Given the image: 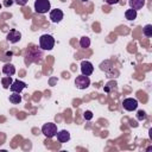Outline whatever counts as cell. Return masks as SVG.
I'll list each match as a JSON object with an SVG mask.
<instances>
[{"instance_id": "obj_5", "label": "cell", "mask_w": 152, "mask_h": 152, "mask_svg": "<svg viewBox=\"0 0 152 152\" xmlns=\"http://www.w3.org/2000/svg\"><path fill=\"white\" fill-rule=\"evenodd\" d=\"M122 107H124L126 110H128V112L135 110L137 107H138V101H137L135 99H133V97H127V99L124 100Z\"/></svg>"}, {"instance_id": "obj_15", "label": "cell", "mask_w": 152, "mask_h": 152, "mask_svg": "<svg viewBox=\"0 0 152 152\" xmlns=\"http://www.w3.org/2000/svg\"><path fill=\"white\" fill-rule=\"evenodd\" d=\"M12 82H13V80H12L11 76H6V77H2V78H1V84H2V87H4L5 89L10 88L11 84H12Z\"/></svg>"}, {"instance_id": "obj_8", "label": "cell", "mask_w": 152, "mask_h": 152, "mask_svg": "<svg viewBox=\"0 0 152 152\" xmlns=\"http://www.w3.org/2000/svg\"><path fill=\"white\" fill-rule=\"evenodd\" d=\"M24 88H26V84L23 81H19V80L13 81L12 84H11V87H10V89H11L12 93H20Z\"/></svg>"}, {"instance_id": "obj_12", "label": "cell", "mask_w": 152, "mask_h": 152, "mask_svg": "<svg viewBox=\"0 0 152 152\" xmlns=\"http://www.w3.org/2000/svg\"><path fill=\"white\" fill-rule=\"evenodd\" d=\"M2 72H4L5 75H7V76H12V75L15 74V68H14L13 64L7 63V64H5V65L2 66Z\"/></svg>"}, {"instance_id": "obj_17", "label": "cell", "mask_w": 152, "mask_h": 152, "mask_svg": "<svg viewBox=\"0 0 152 152\" xmlns=\"http://www.w3.org/2000/svg\"><path fill=\"white\" fill-rule=\"evenodd\" d=\"M142 32H144V34H145L146 37H152V25H151V24H147V25L144 27Z\"/></svg>"}, {"instance_id": "obj_24", "label": "cell", "mask_w": 152, "mask_h": 152, "mask_svg": "<svg viewBox=\"0 0 152 152\" xmlns=\"http://www.w3.org/2000/svg\"><path fill=\"white\" fill-rule=\"evenodd\" d=\"M0 8H1V4H0Z\"/></svg>"}, {"instance_id": "obj_13", "label": "cell", "mask_w": 152, "mask_h": 152, "mask_svg": "<svg viewBox=\"0 0 152 152\" xmlns=\"http://www.w3.org/2000/svg\"><path fill=\"white\" fill-rule=\"evenodd\" d=\"M10 102H12L13 104H18L21 102V96L20 93H12L10 95Z\"/></svg>"}, {"instance_id": "obj_9", "label": "cell", "mask_w": 152, "mask_h": 152, "mask_svg": "<svg viewBox=\"0 0 152 152\" xmlns=\"http://www.w3.org/2000/svg\"><path fill=\"white\" fill-rule=\"evenodd\" d=\"M50 19L53 23H59L63 19V12H62V10H58V8L52 10L50 12Z\"/></svg>"}, {"instance_id": "obj_10", "label": "cell", "mask_w": 152, "mask_h": 152, "mask_svg": "<svg viewBox=\"0 0 152 152\" xmlns=\"http://www.w3.org/2000/svg\"><path fill=\"white\" fill-rule=\"evenodd\" d=\"M56 135H57V140H58L61 144L66 142V141L70 139V133H69L68 131H65V129H62V131L57 132Z\"/></svg>"}, {"instance_id": "obj_4", "label": "cell", "mask_w": 152, "mask_h": 152, "mask_svg": "<svg viewBox=\"0 0 152 152\" xmlns=\"http://www.w3.org/2000/svg\"><path fill=\"white\" fill-rule=\"evenodd\" d=\"M75 86L78 88V89H86L90 86V80H89V76H86V75H80L76 77L75 80Z\"/></svg>"}, {"instance_id": "obj_2", "label": "cell", "mask_w": 152, "mask_h": 152, "mask_svg": "<svg viewBox=\"0 0 152 152\" xmlns=\"http://www.w3.org/2000/svg\"><path fill=\"white\" fill-rule=\"evenodd\" d=\"M50 7H51V4L49 0H36L34 1V10L37 13L44 14L50 11Z\"/></svg>"}, {"instance_id": "obj_14", "label": "cell", "mask_w": 152, "mask_h": 152, "mask_svg": "<svg viewBox=\"0 0 152 152\" xmlns=\"http://www.w3.org/2000/svg\"><path fill=\"white\" fill-rule=\"evenodd\" d=\"M125 17L127 20H134L137 18V11L133 10V8H129L125 12Z\"/></svg>"}, {"instance_id": "obj_6", "label": "cell", "mask_w": 152, "mask_h": 152, "mask_svg": "<svg viewBox=\"0 0 152 152\" xmlns=\"http://www.w3.org/2000/svg\"><path fill=\"white\" fill-rule=\"evenodd\" d=\"M81 71H82V75L90 76L93 74V71H94V66H93V64L89 61H82V63H81Z\"/></svg>"}, {"instance_id": "obj_7", "label": "cell", "mask_w": 152, "mask_h": 152, "mask_svg": "<svg viewBox=\"0 0 152 152\" xmlns=\"http://www.w3.org/2000/svg\"><path fill=\"white\" fill-rule=\"evenodd\" d=\"M6 38H7V40L10 42V43H17V42H19L20 39H21V33L18 31V30H11L8 33H7V36H6Z\"/></svg>"}, {"instance_id": "obj_11", "label": "cell", "mask_w": 152, "mask_h": 152, "mask_svg": "<svg viewBox=\"0 0 152 152\" xmlns=\"http://www.w3.org/2000/svg\"><path fill=\"white\" fill-rule=\"evenodd\" d=\"M145 0H129L128 1V4H129V6H131V8H133V10H135V11H138V10H141L144 6H145Z\"/></svg>"}, {"instance_id": "obj_20", "label": "cell", "mask_w": 152, "mask_h": 152, "mask_svg": "<svg viewBox=\"0 0 152 152\" xmlns=\"http://www.w3.org/2000/svg\"><path fill=\"white\" fill-rule=\"evenodd\" d=\"M15 4H18V5H20V6H24V5H26L27 4V1L28 0H13Z\"/></svg>"}, {"instance_id": "obj_3", "label": "cell", "mask_w": 152, "mask_h": 152, "mask_svg": "<svg viewBox=\"0 0 152 152\" xmlns=\"http://www.w3.org/2000/svg\"><path fill=\"white\" fill-rule=\"evenodd\" d=\"M42 133L46 138H52L57 134V126L52 122H48L42 127Z\"/></svg>"}, {"instance_id": "obj_1", "label": "cell", "mask_w": 152, "mask_h": 152, "mask_svg": "<svg viewBox=\"0 0 152 152\" xmlns=\"http://www.w3.org/2000/svg\"><path fill=\"white\" fill-rule=\"evenodd\" d=\"M39 46L43 50H52L55 46V39L50 34H43L39 38Z\"/></svg>"}, {"instance_id": "obj_16", "label": "cell", "mask_w": 152, "mask_h": 152, "mask_svg": "<svg viewBox=\"0 0 152 152\" xmlns=\"http://www.w3.org/2000/svg\"><path fill=\"white\" fill-rule=\"evenodd\" d=\"M80 45H81V48H83V49L89 48V46H90V39H89V37H87V36L82 37L81 40H80Z\"/></svg>"}, {"instance_id": "obj_21", "label": "cell", "mask_w": 152, "mask_h": 152, "mask_svg": "<svg viewBox=\"0 0 152 152\" xmlns=\"http://www.w3.org/2000/svg\"><path fill=\"white\" fill-rule=\"evenodd\" d=\"M107 4H109V5H113V4H118L119 2V0H104Z\"/></svg>"}, {"instance_id": "obj_18", "label": "cell", "mask_w": 152, "mask_h": 152, "mask_svg": "<svg viewBox=\"0 0 152 152\" xmlns=\"http://www.w3.org/2000/svg\"><path fill=\"white\" fill-rule=\"evenodd\" d=\"M146 116H147V115H146V113H145L144 110H139L138 114H137V119H138V120H145Z\"/></svg>"}, {"instance_id": "obj_22", "label": "cell", "mask_w": 152, "mask_h": 152, "mask_svg": "<svg viewBox=\"0 0 152 152\" xmlns=\"http://www.w3.org/2000/svg\"><path fill=\"white\" fill-rule=\"evenodd\" d=\"M12 4H13V0H5V6L8 7V6H11Z\"/></svg>"}, {"instance_id": "obj_19", "label": "cell", "mask_w": 152, "mask_h": 152, "mask_svg": "<svg viewBox=\"0 0 152 152\" xmlns=\"http://www.w3.org/2000/svg\"><path fill=\"white\" fill-rule=\"evenodd\" d=\"M83 116H84L86 120H91V119H93V113H91L90 110H86V112L83 113Z\"/></svg>"}, {"instance_id": "obj_23", "label": "cell", "mask_w": 152, "mask_h": 152, "mask_svg": "<svg viewBox=\"0 0 152 152\" xmlns=\"http://www.w3.org/2000/svg\"><path fill=\"white\" fill-rule=\"evenodd\" d=\"M82 1H88V0H82Z\"/></svg>"}]
</instances>
